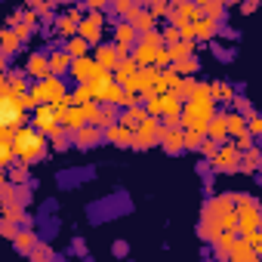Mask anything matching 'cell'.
I'll return each instance as SVG.
<instances>
[{
    "instance_id": "cell-1",
    "label": "cell",
    "mask_w": 262,
    "mask_h": 262,
    "mask_svg": "<svg viewBox=\"0 0 262 262\" xmlns=\"http://www.w3.org/2000/svg\"><path fill=\"white\" fill-rule=\"evenodd\" d=\"M13 148H16V158L22 164H34L47 155V136L40 133V129H28V126H16L13 133Z\"/></svg>"
},
{
    "instance_id": "cell-2",
    "label": "cell",
    "mask_w": 262,
    "mask_h": 262,
    "mask_svg": "<svg viewBox=\"0 0 262 262\" xmlns=\"http://www.w3.org/2000/svg\"><path fill=\"white\" fill-rule=\"evenodd\" d=\"M25 123V108L16 105V99L0 93V136H10L16 126Z\"/></svg>"
},
{
    "instance_id": "cell-3",
    "label": "cell",
    "mask_w": 262,
    "mask_h": 262,
    "mask_svg": "<svg viewBox=\"0 0 262 262\" xmlns=\"http://www.w3.org/2000/svg\"><path fill=\"white\" fill-rule=\"evenodd\" d=\"M68 93H65V83H62V77H56V74H47V77H40L34 86H31V99L34 102H59V99H65Z\"/></svg>"
},
{
    "instance_id": "cell-4",
    "label": "cell",
    "mask_w": 262,
    "mask_h": 262,
    "mask_svg": "<svg viewBox=\"0 0 262 262\" xmlns=\"http://www.w3.org/2000/svg\"><path fill=\"white\" fill-rule=\"evenodd\" d=\"M34 126L40 129L43 136H53V139L62 133V126H59V117H56V111H53V105H50V102H43V105L34 111Z\"/></svg>"
},
{
    "instance_id": "cell-5",
    "label": "cell",
    "mask_w": 262,
    "mask_h": 262,
    "mask_svg": "<svg viewBox=\"0 0 262 262\" xmlns=\"http://www.w3.org/2000/svg\"><path fill=\"white\" fill-rule=\"evenodd\" d=\"M77 31H80V37L86 43H99L102 40V13L93 10L90 16H80L77 19Z\"/></svg>"
},
{
    "instance_id": "cell-6",
    "label": "cell",
    "mask_w": 262,
    "mask_h": 262,
    "mask_svg": "<svg viewBox=\"0 0 262 262\" xmlns=\"http://www.w3.org/2000/svg\"><path fill=\"white\" fill-rule=\"evenodd\" d=\"M99 71V65H96V59H90V56H77V59H71V65H68V74L74 77V80H90L93 74Z\"/></svg>"
},
{
    "instance_id": "cell-7",
    "label": "cell",
    "mask_w": 262,
    "mask_h": 262,
    "mask_svg": "<svg viewBox=\"0 0 262 262\" xmlns=\"http://www.w3.org/2000/svg\"><path fill=\"white\" fill-rule=\"evenodd\" d=\"M237 164H241V151H237L234 145H228V148H222V151L216 148V155H213V167H216V170H225V173H228V170H237Z\"/></svg>"
},
{
    "instance_id": "cell-8",
    "label": "cell",
    "mask_w": 262,
    "mask_h": 262,
    "mask_svg": "<svg viewBox=\"0 0 262 262\" xmlns=\"http://www.w3.org/2000/svg\"><path fill=\"white\" fill-rule=\"evenodd\" d=\"M158 142H161L170 155H176V151L185 148V142H182V129H176V126H164L161 133H158Z\"/></svg>"
},
{
    "instance_id": "cell-9",
    "label": "cell",
    "mask_w": 262,
    "mask_h": 262,
    "mask_svg": "<svg viewBox=\"0 0 262 262\" xmlns=\"http://www.w3.org/2000/svg\"><path fill=\"white\" fill-rule=\"evenodd\" d=\"M102 136L108 139V142H114V145H129V142H133V129H126L123 123H108L105 129H102Z\"/></svg>"
},
{
    "instance_id": "cell-10",
    "label": "cell",
    "mask_w": 262,
    "mask_h": 262,
    "mask_svg": "<svg viewBox=\"0 0 262 262\" xmlns=\"http://www.w3.org/2000/svg\"><path fill=\"white\" fill-rule=\"evenodd\" d=\"M126 19H129V25H133L136 31H142V34L155 28V16H151L148 10H142V7H133V10H129V16H126Z\"/></svg>"
},
{
    "instance_id": "cell-11",
    "label": "cell",
    "mask_w": 262,
    "mask_h": 262,
    "mask_svg": "<svg viewBox=\"0 0 262 262\" xmlns=\"http://www.w3.org/2000/svg\"><path fill=\"white\" fill-rule=\"evenodd\" d=\"M117 62H120L117 47H99V53H96V65H99L102 71H114Z\"/></svg>"
},
{
    "instance_id": "cell-12",
    "label": "cell",
    "mask_w": 262,
    "mask_h": 262,
    "mask_svg": "<svg viewBox=\"0 0 262 262\" xmlns=\"http://www.w3.org/2000/svg\"><path fill=\"white\" fill-rule=\"evenodd\" d=\"M47 62H50V74H56V77H62V74H68V65H71V56H68L65 50H56L53 56H47Z\"/></svg>"
},
{
    "instance_id": "cell-13",
    "label": "cell",
    "mask_w": 262,
    "mask_h": 262,
    "mask_svg": "<svg viewBox=\"0 0 262 262\" xmlns=\"http://www.w3.org/2000/svg\"><path fill=\"white\" fill-rule=\"evenodd\" d=\"M25 71L31 74V77H47L50 74V62H47V56H40V53H31L28 56V65H25Z\"/></svg>"
},
{
    "instance_id": "cell-14",
    "label": "cell",
    "mask_w": 262,
    "mask_h": 262,
    "mask_svg": "<svg viewBox=\"0 0 262 262\" xmlns=\"http://www.w3.org/2000/svg\"><path fill=\"white\" fill-rule=\"evenodd\" d=\"M74 139H77V145H80V148H90V145H96V142L102 139V129H99V126H86V123H83V126H77V136H74Z\"/></svg>"
},
{
    "instance_id": "cell-15",
    "label": "cell",
    "mask_w": 262,
    "mask_h": 262,
    "mask_svg": "<svg viewBox=\"0 0 262 262\" xmlns=\"http://www.w3.org/2000/svg\"><path fill=\"white\" fill-rule=\"evenodd\" d=\"M145 108H139V105H126V111H123V117H120V123L126 126V129H136L142 120H145Z\"/></svg>"
},
{
    "instance_id": "cell-16",
    "label": "cell",
    "mask_w": 262,
    "mask_h": 262,
    "mask_svg": "<svg viewBox=\"0 0 262 262\" xmlns=\"http://www.w3.org/2000/svg\"><path fill=\"white\" fill-rule=\"evenodd\" d=\"M133 37H136V28L129 25V22L117 25V53H126V50H129V43H133Z\"/></svg>"
},
{
    "instance_id": "cell-17",
    "label": "cell",
    "mask_w": 262,
    "mask_h": 262,
    "mask_svg": "<svg viewBox=\"0 0 262 262\" xmlns=\"http://www.w3.org/2000/svg\"><path fill=\"white\" fill-rule=\"evenodd\" d=\"M204 129L213 139H225V133H228V129H225V114H210V120H207Z\"/></svg>"
},
{
    "instance_id": "cell-18",
    "label": "cell",
    "mask_w": 262,
    "mask_h": 262,
    "mask_svg": "<svg viewBox=\"0 0 262 262\" xmlns=\"http://www.w3.org/2000/svg\"><path fill=\"white\" fill-rule=\"evenodd\" d=\"M19 37H16V31H0V53L4 56H13L16 50H19Z\"/></svg>"
},
{
    "instance_id": "cell-19",
    "label": "cell",
    "mask_w": 262,
    "mask_h": 262,
    "mask_svg": "<svg viewBox=\"0 0 262 262\" xmlns=\"http://www.w3.org/2000/svg\"><path fill=\"white\" fill-rule=\"evenodd\" d=\"M198 25H194V37H201V40H207L210 34H216V19H210V16H201V19H194Z\"/></svg>"
},
{
    "instance_id": "cell-20",
    "label": "cell",
    "mask_w": 262,
    "mask_h": 262,
    "mask_svg": "<svg viewBox=\"0 0 262 262\" xmlns=\"http://www.w3.org/2000/svg\"><path fill=\"white\" fill-rule=\"evenodd\" d=\"M16 161V148H13V139L10 136H0V167H10Z\"/></svg>"
},
{
    "instance_id": "cell-21",
    "label": "cell",
    "mask_w": 262,
    "mask_h": 262,
    "mask_svg": "<svg viewBox=\"0 0 262 262\" xmlns=\"http://www.w3.org/2000/svg\"><path fill=\"white\" fill-rule=\"evenodd\" d=\"M65 53H68L71 59H77V56H86V53H90V43H86V40H83V37L77 34V37H71V40H68Z\"/></svg>"
},
{
    "instance_id": "cell-22",
    "label": "cell",
    "mask_w": 262,
    "mask_h": 262,
    "mask_svg": "<svg viewBox=\"0 0 262 262\" xmlns=\"http://www.w3.org/2000/svg\"><path fill=\"white\" fill-rule=\"evenodd\" d=\"M13 241H16V247H19L22 253H28V250L37 244V237H34L31 231H16V234H13Z\"/></svg>"
},
{
    "instance_id": "cell-23",
    "label": "cell",
    "mask_w": 262,
    "mask_h": 262,
    "mask_svg": "<svg viewBox=\"0 0 262 262\" xmlns=\"http://www.w3.org/2000/svg\"><path fill=\"white\" fill-rule=\"evenodd\" d=\"M191 50H194V43H191V40H182V43H176V47L170 50V59H176V62H179V59L191 56Z\"/></svg>"
},
{
    "instance_id": "cell-24",
    "label": "cell",
    "mask_w": 262,
    "mask_h": 262,
    "mask_svg": "<svg viewBox=\"0 0 262 262\" xmlns=\"http://www.w3.org/2000/svg\"><path fill=\"white\" fill-rule=\"evenodd\" d=\"M77 19H80L77 13H68V19H59V31L62 34H74L77 31Z\"/></svg>"
},
{
    "instance_id": "cell-25",
    "label": "cell",
    "mask_w": 262,
    "mask_h": 262,
    "mask_svg": "<svg viewBox=\"0 0 262 262\" xmlns=\"http://www.w3.org/2000/svg\"><path fill=\"white\" fill-rule=\"evenodd\" d=\"M225 129H228V133H241V129H244V114H228L225 117Z\"/></svg>"
},
{
    "instance_id": "cell-26",
    "label": "cell",
    "mask_w": 262,
    "mask_h": 262,
    "mask_svg": "<svg viewBox=\"0 0 262 262\" xmlns=\"http://www.w3.org/2000/svg\"><path fill=\"white\" fill-rule=\"evenodd\" d=\"M194 68H198V59H194V56H185V59L176 62V71H179V74H191Z\"/></svg>"
},
{
    "instance_id": "cell-27",
    "label": "cell",
    "mask_w": 262,
    "mask_h": 262,
    "mask_svg": "<svg viewBox=\"0 0 262 262\" xmlns=\"http://www.w3.org/2000/svg\"><path fill=\"white\" fill-rule=\"evenodd\" d=\"M210 96H213V102L216 99H231V86L228 83H213L210 86Z\"/></svg>"
},
{
    "instance_id": "cell-28",
    "label": "cell",
    "mask_w": 262,
    "mask_h": 262,
    "mask_svg": "<svg viewBox=\"0 0 262 262\" xmlns=\"http://www.w3.org/2000/svg\"><path fill=\"white\" fill-rule=\"evenodd\" d=\"M71 102H77V105H86V102H93V96H90V86H86V83H80V86H77V93L71 96Z\"/></svg>"
},
{
    "instance_id": "cell-29",
    "label": "cell",
    "mask_w": 262,
    "mask_h": 262,
    "mask_svg": "<svg viewBox=\"0 0 262 262\" xmlns=\"http://www.w3.org/2000/svg\"><path fill=\"white\" fill-rule=\"evenodd\" d=\"M4 216H7L10 222H19V219H22V207H19V204H7V207H4Z\"/></svg>"
},
{
    "instance_id": "cell-30",
    "label": "cell",
    "mask_w": 262,
    "mask_h": 262,
    "mask_svg": "<svg viewBox=\"0 0 262 262\" xmlns=\"http://www.w3.org/2000/svg\"><path fill=\"white\" fill-rule=\"evenodd\" d=\"M133 7H136L133 0H114V10H117V13H126V16H129V10H133Z\"/></svg>"
},
{
    "instance_id": "cell-31",
    "label": "cell",
    "mask_w": 262,
    "mask_h": 262,
    "mask_svg": "<svg viewBox=\"0 0 262 262\" xmlns=\"http://www.w3.org/2000/svg\"><path fill=\"white\" fill-rule=\"evenodd\" d=\"M13 31H16V37H19V40H25V37L31 34V25H13Z\"/></svg>"
},
{
    "instance_id": "cell-32",
    "label": "cell",
    "mask_w": 262,
    "mask_h": 262,
    "mask_svg": "<svg viewBox=\"0 0 262 262\" xmlns=\"http://www.w3.org/2000/svg\"><path fill=\"white\" fill-rule=\"evenodd\" d=\"M25 170H28V164H22L19 170H13V182H25V176H28Z\"/></svg>"
},
{
    "instance_id": "cell-33",
    "label": "cell",
    "mask_w": 262,
    "mask_h": 262,
    "mask_svg": "<svg viewBox=\"0 0 262 262\" xmlns=\"http://www.w3.org/2000/svg\"><path fill=\"white\" fill-rule=\"evenodd\" d=\"M201 148H204V155H207V158H213V155H216V142H201Z\"/></svg>"
},
{
    "instance_id": "cell-34",
    "label": "cell",
    "mask_w": 262,
    "mask_h": 262,
    "mask_svg": "<svg viewBox=\"0 0 262 262\" xmlns=\"http://www.w3.org/2000/svg\"><path fill=\"white\" fill-rule=\"evenodd\" d=\"M259 129H262V123H259V120L253 117V120H250V136H256V133H259Z\"/></svg>"
},
{
    "instance_id": "cell-35",
    "label": "cell",
    "mask_w": 262,
    "mask_h": 262,
    "mask_svg": "<svg viewBox=\"0 0 262 262\" xmlns=\"http://www.w3.org/2000/svg\"><path fill=\"white\" fill-rule=\"evenodd\" d=\"M256 167V155H247V161H244V170H253Z\"/></svg>"
},
{
    "instance_id": "cell-36",
    "label": "cell",
    "mask_w": 262,
    "mask_h": 262,
    "mask_svg": "<svg viewBox=\"0 0 262 262\" xmlns=\"http://www.w3.org/2000/svg\"><path fill=\"white\" fill-rule=\"evenodd\" d=\"M176 37H179V31H176V28H167V40H170V43H173V40H176Z\"/></svg>"
},
{
    "instance_id": "cell-37",
    "label": "cell",
    "mask_w": 262,
    "mask_h": 262,
    "mask_svg": "<svg viewBox=\"0 0 262 262\" xmlns=\"http://www.w3.org/2000/svg\"><path fill=\"white\" fill-rule=\"evenodd\" d=\"M86 7H93V10H99V7H105V0H86Z\"/></svg>"
},
{
    "instance_id": "cell-38",
    "label": "cell",
    "mask_w": 262,
    "mask_h": 262,
    "mask_svg": "<svg viewBox=\"0 0 262 262\" xmlns=\"http://www.w3.org/2000/svg\"><path fill=\"white\" fill-rule=\"evenodd\" d=\"M4 83H7V80H4V71H0V86H4Z\"/></svg>"
},
{
    "instance_id": "cell-39",
    "label": "cell",
    "mask_w": 262,
    "mask_h": 262,
    "mask_svg": "<svg viewBox=\"0 0 262 262\" xmlns=\"http://www.w3.org/2000/svg\"><path fill=\"white\" fill-rule=\"evenodd\" d=\"M56 4H71V0H56Z\"/></svg>"
},
{
    "instance_id": "cell-40",
    "label": "cell",
    "mask_w": 262,
    "mask_h": 262,
    "mask_svg": "<svg viewBox=\"0 0 262 262\" xmlns=\"http://www.w3.org/2000/svg\"><path fill=\"white\" fill-rule=\"evenodd\" d=\"M176 4H185V0H176Z\"/></svg>"
}]
</instances>
